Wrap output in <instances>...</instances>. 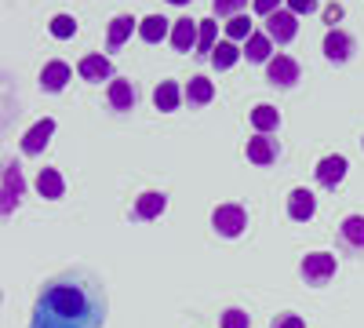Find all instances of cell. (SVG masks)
Wrapping results in <instances>:
<instances>
[{
    "mask_svg": "<svg viewBox=\"0 0 364 328\" xmlns=\"http://www.w3.org/2000/svg\"><path fill=\"white\" fill-rule=\"evenodd\" d=\"M106 288L87 270H66L44 285L37 295L29 328H102Z\"/></svg>",
    "mask_w": 364,
    "mask_h": 328,
    "instance_id": "1",
    "label": "cell"
},
{
    "mask_svg": "<svg viewBox=\"0 0 364 328\" xmlns=\"http://www.w3.org/2000/svg\"><path fill=\"white\" fill-rule=\"evenodd\" d=\"M211 226H215L219 237H240L248 226V212L240 204H219L215 212H211Z\"/></svg>",
    "mask_w": 364,
    "mask_h": 328,
    "instance_id": "2",
    "label": "cell"
},
{
    "mask_svg": "<svg viewBox=\"0 0 364 328\" xmlns=\"http://www.w3.org/2000/svg\"><path fill=\"white\" fill-rule=\"evenodd\" d=\"M302 277H306V285H328L336 277V255L331 252H310L302 259Z\"/></svg>",
    "mask_w": 364,
    "mask_h": 328,
    "instance_id": "3",
    "label": "cell"
},
{
    "mask_svg": "<svg viewBox=\"0 0 364 328\" xmlns=\"http://www.w3.org/2000/svg\"><path fill=\"white\" fill-rule=\"evenodd\" d=\"M295 33H299V15L295 11H273L266 18V37L269 41L288 44V41H295Z\"/></svg>",
    "mask_w": 364,
    "mask_h": 328,
    "instance_id": "4",
    "label": "cell"
},
{
    "mask_svg": "<svg viewBox=\"0 0 364 328\" xmlns=\"http://www.w3.org/2000/svg\"><path fill=\"white\" fill-rule=\"evenodd\" d=\"M266 77H269V84H277V88H291L299 80V63L288 58V55H277V58L266 63Z\"/></svg>",
    "mask_w": 364,
    "mask_h": 328,
    "instance_id": "5",
    "label": "cell"
},
{
    "mask_svg": "<svg viewBox=\"0 0 364 328\" xmlns=\"http://www.w3.org/2000/svg\"><path fill=\"white\" fill-rule=\"evenodd\" d=\"M26 194V183H22V168L15 161L4 164V216H11V208L22 201Z\"/></svg>",
    "mask_w": 364,
    "mask_h": 328,
    "instance_id": "6",
    "label": "cell"
},
{
    "mask_svg": "<svg viewBox=\"0 0 364 328\" xmlns=\"http://www.w3.org/2000/svg\"><path fill=\"white\" fill-rule=\"evenodd\" d=\"M51 135H55V121H51V117H44V121H37L33 128L22 135V150L26 154H41L44 146L51 142Z\"/></svg>",
    "mask_w": 364,
    "mask_h": 328,
    "instance_id": "7",
    "label": "cell"
},
{
    "mask_svg": "<svg viewBox=\"0 0 364 328\" xmlns=\"http://www.w3.org/2000/svg\"><path fill=\"white\" fill-rule=\"evenodd\" d=\"M324 55L331 58V63H346V58L353 55V37L343 33V29H328V37H324Z\"/></svg>",
    "mask_w": 364,
    "mask_h": 328,
    "instance_id": "8",
    "label": "cell"
},
{
    "mask_svg": "<svg viewBox=\"0 0 364 328\" xmlns=\"http://www.w3.org/2000/svg\"><path fill=\"white\" fill-rule=\"evenodd\" d=\"M343 179H346V157H324V161L317 164V183H321L324 190H336Z\"/></svg>",
    "mask_w": 364,
    "mask_h": 328,
    "instance_id": "9",
    "label": "cell"
},
{
    "mask_svg": "<svg viewBox=\"0 0 364 328\" xmlns=\"http://www.w3.org/2000/svg\"><path fill=\"white\" fill-rule=\"evenodd\" d=\"M197 41H200V26H197V22L178 18V22L171 26V48H175V51H190V48H197Z\"/></svg>",
    "mask_w": 364,
    "mask_h": 328,
    "instance_id": "10",
    "label": "cell"
},
{
    "mask_svg": "<svg viewBox=\"0 0 364 328\" xmlns=\"http://www.w3.org/2000/svg\"><path fill=\"white\" fill-rule=\"evenodd\" d=\"M314 212H317V197L310 194V190H291V197H288V216L291 219H299V223H306V219H314Z\"/></svg>",
    "mask_w": 364,
    "mask_h": 328,
    "instance_id": "11",
    "label": "cell"
},
{
    "mask_svg": "<svg viewBox=\"0 0 364 328\" xmlns=\"http://www.w3.org/2000/svg\"><path fill=\"white\" fill-rule=\"evenodd\" d=\"M168 208V197L164 194H157V190H146L139 201H135V208H132V216L135 219H157L161 212Z\"/></svg>",
    "mask_w": 364,
    "mask_h": 328,
    "instance_id": "12",
    "label": "cell"
},
{
    "mask_svg": "<svg viewBox=\"0 0 364 328\" xmlns=\"http://www.w3.org/2000/svg\"><path fill=\"white\" fill-rule=\"evenodd\" d=\"M77 73L84 80H106V77H113V66H109L106 55H84L77 63Z\"/></svg>",
    "mask_w": 364,
    "mask_h": 328,
    "instance_id": "13",
    "label": "cell"
},
{
    "mask_svg": "<svg viewBox=\"0 0 364 328\" xmlns=\"http://www.w3.org/2000/svg\"><path fill=\"white\" fill-rule=\"evenodd\" d=\"M248 161L252 164H273L277 161V139H269V135L248 139Z\"/></svg>",
    "mask_w": 364,
    "mask_h": 328,
    "instance_id": "14",
    "label": "cell"
},
{
    "mask_svg": "<svg viewBox=\"0 0 364 328\" xmlns=\"http://www.w3.org/2000/svg\"><path fill=\"white\" fill-rule=\"evenodd\" d=\"M106 99H109V106L113 110H135V88H132V80H109V92H106Z\"/></svg>",
    "mask_w": 364,
    "mask_h": 328,
    "instance_id": "15",
    "label": "cell"
},
{
    "mask_svg": "<svg viewBox=\"0 0 364 328\" xmlns=\"http://www.w3.org/2000/svg\"><path fill=\"white\" fill-rule=\"evenodd\" d=\"M66 84H70V66L66 63H48L41 70V88L44 92H63Z\"/></svg>",
    "mask_w": 364,
    "mask_h": 328,
    "instance_id": "16",
    "label": "cell"
},
{
    "mask_svg": "<svg viewBox=\"0 0 364 328\" xmlns=\"http://www.w3.org/2000/svg\"><path fill=\"white\" fill-rule=\"evenodd\" d=\"M186 102L190 106H208L211 99H215V84H211L208 77H190V84H186Z\"/></svg>",
    "mask_w": 364,
    "mask_h": 328,
    "instance_id": "17",
    "label": "cell"
},
{
    "mask_svg": "<svg viewBox=\"0 0 364 328\" xmlns=\"http://www.w3.org/2000/svg\"><path fill=\"white\" fill-rule=\"evenodd\" d=\"M178 99H182V92H178V84H175V80H161V84L154 88V106H157L161 113L178 110Z\"/></svg>",
    "mask_w": 364,
    "mask_h": 328,
    "instance_id": "18",
    "label": "cell"
},
{
    "mask_svg": "<svg viewBox=\"0 0 364 328\" xmlns=\"http://www.w3.org/2000/svg\"><path fill=\"white\" fill-rule=\"evenodd\" d=\"M132 29H135V18H132V15H117V18L109 22V33H106V48H109V51H117L120 44H124V41L132 37Z\"/></svg>",
    "mask_w": 364,
    "mask_h": 328,
    "instance_id": "19",
    "label": "cell"
},
{
    "mask_svg": "<svg viewBox=\"0 0 364 328\" xmlns=\"http://www.w3.org/2000/svg\"><path fill=\"white\" fill-rule=\"evenodd\" d=\"M37 190H41V197L58 201V197H63V190H66V183H63V175H58L55 168H41V175H37Z\"/></svg>",
    "mask_w": 364,
    "mask_h": 328,
    "instance_id": "20",
    "label": "cell"
},
{
    "mask_svg": "<svg viewBox=\"0 0 364 328\" xmlns=\"http://www.w3.org/2000/svg\"><path fill=\"white\" fill-rule=\"evenodd\" d=\"M139 37H142L146 44H161V41L168 37V18H164V15L142 18V22H139Z\"/></svg>",
    "mask_w": 364,
    "mask_h": 328,
    "instance_id": "21",
    "label": "cell"
},
{
    "mask_svg": "<svg viewBox=\"0 0 364 328\" xmlns=\"http://www.w3.org/2000/svg\"><path fill=\"white\" fill-rule=\"evenodd\" d=\"M277 125H281V113L273 110V106H255L252 110V128L259 132V135H269V132H277Z\"/></svg>",
    "mask_w": 364,
    "mask_h": 328,
    "instance_id": "22",
    "label": "cell"
},
{
    "mask_svg": "<svg viewBox=\"0 0 364 328\" xmlns=\"http://www.w3.org/2000/svg\"><path fill=\"white\" fill-rule=\"evenodd\" d=\"M339 233H343V241L350 248H364V216H346Z\"/></svg>",
    "mask_w": 364,
    "mask_h": 328,
    "instance_id": "23",
    "label": "cell"
},
{
    "mask_svg": "<svg viewBox=\"0 0 364 328\" xmlns=\"http://www.w3.org/2000/svg\"><path fill=\"white\" fill-rule=\"evenodd\" d=\"M240 55H245V51H240L233 41H223V44H215V51H211V66H215V70H230Z\"/></svg>",
    "mask_w": 364,
    "mask_h": 328,
    "instance_id": "24",
    "label": "cell"
},
{
    "mask_svg": "<svg viewBox=\"0 0 364 328\" xmlns=\"http://www.w3.org/2000/svg\"><path fill=\"white\" fill-rule=\"evenodd\" d=\"M269 37L266 33H252L248 37V44H245V58L248 63H269Z\"/></svg>",
    "mask_w": 364,
    "mask_h": 328,
    "instance_id": "25",
    "label": "cell"
},
{
    "mask_svg": "<svg viewBox=\"0 0 364 328\" xmlns=\"http://www.w3.org/2000/svg\"><path fill=\"white\" fill-rule=\"evenodd\" d=\"M73 33H77V18H73V15H55V18H51V37L66 41V37H73Z\"/></svg>",
    "mask_w": 364,
    "mask_h": 328,
    "instance_id": "26",
    "label": "cell"
},
{
    "mask_svg": "<svg viewBox=\"0 0 364 328\" xmlns=\"http://www.w3.org/2000/svg\"><path fill=\"white\" fill-rule=\"evenodd\" d=\"M226 37H230V41H248V37H252V22H248L245 15L230 18V22H226Z\"/></svg>",
    "mask_w": 364,
    "mask_h": 328,
    "instance_id": "27",
    "label": "cell"
},
{
    "mask_svg": "<svg viewBox=\"0 0 364 328\" xmlns=\"http://www.w3.org/2000/svg\"><path fill=\"white\" fill-rule=\"evenodd\" d=\"M197 48H200V55H208V58H211V51H215V22H211V18L200 22V41H197Z\"/></svg>",
    "mask_w": 364,
    "mask_h": 328,
    "instance_id": "28",
    "label": "cell"
},
{
    "mask_svg": "<svg viewBox=\"0 0 364 328\" xmlns=\"http://www.w3.org/2000/svg\"><path fill=\"white\" fill-rule=\"evenodd\" d=\"M252 321H248V314L245 310H237V307H230L226 314H223V328H248Z\"/></svg>",
    "mask_w": 364,
    "mask_h": 328,
    "instance_id": "29",
    "label": "cell"
},
{
    "mask_svg": "<svg viewBox=\"0 0 364 328\" xmlns=\"http://www.w3.org/2000/svg\"><path fill=\"white\" fill-rule=\"evenodd\" d=\"M248 0H215V15H230V18H237V11L245 8Z\"/></svg>",
    "mask_w": 364,
    "mask_h": 328,
    "instance_id": "30",
    "label": "cell"
},
{
    "mask_svg": "<svg viewBox=\"0 0 364 328\" xmlns=\"http://www.w3.org/2000/svg\"><path fill=\"white\" fill-rule=\"evenodd\" d=\"M288 11H295V15H310V11H317V0H288Z\"/></svg>",
    "mask_w": 364,
    "mask_h": 328,
    "instance_id": "31",
    "label": "cell"
},
{
    "mask_svg": "<svg viewBox=\"0 0 364 328\" xmlns=\"http://www.w3.org/2000/svg\"><path fill=\"white\" fill-rule=\"evenodd\" d=\"M273 328H306V321H302L299 314H284V317L273 321Z\"/></svg>",
    "mask_w": 364,
    "mask_h": 328,
    "instance_id": "32",
    "label": "cell"
},
{
    "mask_svg": "<svg viewBox=\"0 0 364 328\" xmlns=\"http://www.w3.org/2000/svg\"><path fill=\"white\" fill-rule=\"evenodd\" d=\"M255 11H259L262 18H269L273 11H281V0H255Z\"/></svg>",
    "mask_w": 364,
    "mask_h": 328,
    "instance_id": "33",
    "label": "cell"
},
{
    "mask_svg": "<svg viewBox=\"0 0 364 328\" xmlns=\"http://www.w3.org/2000/svg\"><path fill=\"white\" fill-rule=\"evenodd\" d=\"M339 18H343V8H339V4H328V8H324V22H328L331 29H336Z\"/></svg>",
    "mask_w": 364,
    "mask_h": 328,
    "instance_id": "34",
    "label": "cell"
},
{
    "mask_svg": "<svg viewBox=\"0 0 364 328\" xmlns=\"http://www.w3.org/2000/svg\"><path fill=\"white\" fill-rule=\"evenodd\" d=\"M168 4H175V8H178V4H190V0H168Z\"/></svg>",
    "mask_w": 364,
    "mask_h": 328,
    "instance_id": "35",
    "label": "cell"
}]
</instances>
